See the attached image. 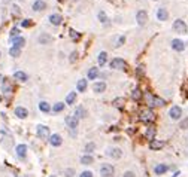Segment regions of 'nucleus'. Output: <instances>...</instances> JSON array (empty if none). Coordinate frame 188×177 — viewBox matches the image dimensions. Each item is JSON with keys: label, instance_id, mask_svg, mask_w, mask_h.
Returning <instances> with one entry per match:
<instances>
[{"label": "nucleus", "instance_id": "nucleus-28", "mask_svg": "<svg viewBox=\"0 0 188 177\" xmlns=\"http://www.w3.org/2000/svg\"><path fill=\"white\" fill-rule=\"evenodd\" d=\"M87 86H88V84H87L85 79H81V80H78L76 88H78V91H79V93H84V91L87 89Z\"/></svg>", "mask_w": 188, "mask_h": 177}, {"label": "nucleus", "instance_id": "nucleus-5", "mask_svg": "<svg viewBox=\"0 0 188 177\" xmlns=\"http://www.w3.org/2000/svg\"><path fill=\"white\" fill-rule=\"evenodd\" d=\"M173 30L176 31V33H181V34H184V33H187V24L182 21V19H176L175 23H173Z\"/></svg>", "mask_w": 188, "mask_h": 177}, {"label": "nucleus", "instance_id": "nucleus-26", "mask_svg": "<svg viewBox=\"0 0 188 177\" xmlns=\"http://www.w3.org/2000/svg\"><path fill=\"white\" fill-rule=\"evenodd\" d=\"M76 101V93L75 91H70V94H67V97H66V104H73Z\"/></svg>", "mask_w": 188, "mask_h": 177}, {"label": "nucleus", "instance_id": "nucleus-53", "mask_svg": "<svg viewBox=\"0 0 188 177\" xmlns=\"http://www.w3.org/2000/svg\"><path fill=\"white\" fill-rule=\"evenodd\" d=\"M49 177H55V176H49Z\"/></svg>", "mask_w": 188, "mask_h": 177}, {"label": "nucleus", "instance_id": "nucleus-3", "mask_svg": "<svg viewBox=\"0 0 188 177\" xmlns=\"http://www.w3.org/2000/svg\"><path fill=\"white\" fill-rule=\"evenodd\" d=\"M36 134H37L39 138L46 140V138H49V128L45 125H37L36 126Z\"/></svg>", "mask_w": 188, "mask_h": 177}, {"label": "nucleus", "instance_id": "nucleus-42", "mask_svg": "<svg viewBox=\"0 0 188 177\" xmlns=\"http://www.w3.org/2000/svg\"><path fill=\"white\" fill-rule=\"evenodd\" d=\"M179 128H181V130H187V128H188V118H185L184 121H181Z\"/></svg>", "mask_w": 188, "mask_h": 177}, {"label": "nucleus", "instance_id": "nucleus-29", "mask_svg": "<svg viewBox=\"0 0 188 177\" xmlns=\"http://www.w3.org/2000/svg\"><path fill=\"white\" fill-rule=\"evenodd\" d=\"M94 158L91 155H84V156H81V164H84V165H90V164H93Z\"/></svg>", "mask_w": 188, "mask_h": 177}, {"label": "nucleus", "instance_id": "nucleus-32", "mask_svg": "<svg viewBox=\"0 0 188 177\" xmlns=\"http://www.w3.org/2000/svg\"><path fill=\"white\" fill-rule=\"evenodd\" d=\"M124 103H126V100H124L122 97H118V98H115V100L112 101L113 107H118V109H121V107L124 106Z\"/></svg>", "mask_w": 188, "mask_h": 177}, {"label": "nucleus", "instance_id": "nucleus-30", "mask_svg": "<svg viewBox=\"0 0 188 177\" xmlns=\"http://www.w3.org/2000/svg\"><path fill=\"white\" fill-rule=\"evenodd\" d=\"M145 101H146V106H148V107H152V106H154V95L149 94V93H146L145 94Z\"/></svg>", "mask_w": 188, "mask_h": 177}, {"label": "nucleus", "instance_id": "nucleus-16", "mask_svg": "<svg viewBox=\"0 0 188 177\" xmlns=\"http://www.w3.org/2000/svg\"><path fill=\"white\" fill-rule=\"evenodd\" d=\"M15 116L19 119H24L28 116V112H27L26 107H21V106H18L17 109H15Z\"/></svg>", "mask_w": 188, "mask_h": 177}, {"label": "nucleus", "instance_id": "nucleus-4", "mask_svg": "<svg viewBox=\"0 0 188 177\" xmlns=\"http://www.w3.org/2000/svg\"><path fill=\"white\" fill-rule=\"evenodd\" d=\"M115 173V168L112 167L111 164H103L100 167V176L102 177H112Z\"/></svg>", "mask_w": 188, "mask_h": 177}, {"label": "nucleus", "instance_id": "nucleus-10", "mask_svg": "<svg viewBox=\"0 0 188 177\" xmlns=\"http://www.w3.org/2000/svg\"><path fill=\"white\" fill-rule=\"evenodd\" d=\"M136 21L139 25H145L146 21H148V14H146L145 10H139L136 15Z\"/></svg>", "mask_w": 188, "mask_h": 177}, {"label": "nucleus", "instance_id": "nucleus-21", "mask_svg": "<svg viewBox=\"0 0 188 177\" xmlns=\"http://www.w3.org/2000/svg\"><path fill=\"white\" fill-rule=\"evenodd\" d=\"M99 75H100V72H99L97 67H91L88 70V79H90V80H96V79L99 77Z\"/></svg>", "mask_w": 188, "mask_h": 177}, {"label": "nucleus", "instance_id": "nucleus-43", "mask_svg": "<svg viewBox=\"0 0 188 177\" xmlns=\"http://www.w3.org/2000/svg\"><path fill=\"white\" fill-rule=\"evenodd\" d=\"M99 19H100V23H103V24H105V23L108 21V17H106V14H105V12H99Z\"/></svg>", "mask_w": 188, "mask_h": 177}, {"label": "nucleus", "instance_id": "nucleus-47", "mask_svg": "<svg viewBox=\"0 0 188 177\" xmlns=\"http://www.w3.org/2000/svg\"><path fill=\"white\" fill-rule=\"evenodd\" d=\"M79 177H93V173L87 170V171H82V173H81V176H79Z\"/></svg>", "mask_w": 188, "mask_h": 177}, {"label": "nucleus", "instance_id": "nucleus-50", "mask_svg": "<svg viewBox=\"0 0 188 177\" xmlns=\"http://www.w3.org/2000/svg\"><path fill=\"white\" fill-rule=\"evenodd\" d=\"M12 9H14V14H17V15L19 14V8H18L17 5H14V6H12Z\"/></svg>", "mask_w": 188, "mask_h": 177}, {"label": "nucleus", "instance_id": "nucleus-17", "mask_svg": "<svg viewBox=\"0 0 188 177\" xmlns=\"http://www.w3.org/2000/svg\"><path fill=\"white\" fill-rule=\"evenodd\" d=\"M167 170H169V167H167L166 164H158V165H155L154 167V173L157 174V176H161V174H164V173H167Z\"/></svg>", "mask_w": 188, "mask_h": 177}, {"label": "nucleus", "instance_id": "nucleus-37", "mask_svg": "<svg viewBox=\"0 0 188 177\" xmlns=\"http://www.w3.org/2000/svg\"><path fill=\"white\" fill-rule=\"evenodd\" d=\"M9 54H11V57H19L21 49H19V48H15V46H12V48L9 49Z\"/></svg>", "mask_w": 188, "mask_h": 177}, {"label": "nucleus", "instance_id": "nucleus-31", "mask_svg": "<svg viewBox=\"0 0 188 177\" xmlns=\"http://www.w3.org/2000/svg\"><path fill=\"white\" fill-rule=\"evenodd\" d=\"M39 109H41V112H43V113H48V112L51 110V106H49L46 101H41V103H39Z\"/></svg>", "mask_w": 188, "mask_h": 177}, {"label": "nucleus", "instance_id": "nucleus-18", "mask_svg": "<svg viewBox=\"0 0 188 177\" xmlns=\"http://www.w3.org/2000/svg\"><path fill=\"white\" fill-rule=\"evenodd\" d=\"M163 147H164V142L163 140H152L149 143V149H152V150H160Z\"/></svg>", "mask_w": 188, "mask_h": 177}, {"label": "nucleus", "instance_id": "nucleus-52", "mask_svg": "<svg viewBox=\"0 0 188 177\" xmlns=\"http://www.w3.org/2000/svg\"><path fill=\"white\" fill-rule=\"evenodd\" d=\"M2 80H3V76L0 75V82H2Z\"/></svg>", "mask_w": 188, "mask_h": 177}, {"label": "nucleus", "instance_id": "nucleus-35", "mask_svg": "<svg viewBox=\"0 0 188 177\" xmlns=\"http://www.w3.org/2000/svg\"><path fill=\"white\" fill-rule=\"evenodd\" d=\"M52 40V37L49 36V34H41V37H39V42L41 43H49Z\"/></svg>", "mask_w": 188, "mask_h": 177}, {"label": "nucleus", "instance_id": "nucleus-6", "mask_svg": "<svg viewBox=\"0 0 188 177\" xmlns=\"http://www.w3.org/2000/svg\"><path fill=\"white\" fill-rule=\"evenodd\" d=\"M111 68H120V70H126L127 68V63L124 61L122 58H115L111 61Z\"/></svg>", "mask_w": 188, "mask_h": 177}, {"label": "nucleus", "instance_id": "nucleus-22", "mask_svg": "<svg viewBox=\"0 0 188 177\" xmlns=\"http://www.w3.org/2000/svg\"><path fill=\"white\" fill-rule=\"evenodd\" d=\"M14 77H15L17 80H19V82H26L27 79H28V76H27V73H24V72H21V70H18V72H15V73H14Z\"/></svg>", "mask_w": 188, "mask_h": 177}, {"label": "nucleus", "instance_id": "nucleus-39", "mask_svg": "<svg viewBox=\"0 0 188 177\" xmlns=\"http://www.w3.org/2000/svg\"><path fill=\"white\" fill-rule=\"evenodd\" d=\"M143 72H145V67H143V66H137V68H136V76H137V77L143 76Z\"/></svg>", "mask_w": 188, "mask_h": 177}, {"label": "nucleus", "instance_id": "nucleus-49", "mask_svg": "<svg viewBox=\"0 0 188 177\" xmlns=\"http://www.w3.org/2000/svg\"><path fill=\"white\" fill-rule=\"evenodd\" d=\"M124 177H136V174H135L133 171H126V173H124Z\"/></svg>", "mask_w": 188, "mask_h": 177}, {"label": "nucleus", "instance_id": "nucleus-48", "mask_svg": "<svg viewBox=\"0 0 188 177\" xmlns=\"http://www.w3.org/2000/svg\"><path fill=\"white\" fill-rule=\"evenodd\" d=\"M124 42H126V37H124V36H121L120 39L117 40V45H115V46H121V45H122Z\"/></svg>", "mask_w": 188, "mask_h": 177}, {"label": "nucleus", "instance_id": "nucleus-33", "mask_svg": "<svg viewBox=\"0 0 188 177\" xmlns=\"http://www.w3.org/2000/svg\"><path fill=\"white\" fill-rule=\"evenodd\" d=\"M63 109H64V103L58 101V103H55V104H54L52 112H54V113H60V112H63Z\"/></svg>", "mask_w": 188, "mask_h": 177}, {"label": "nucleus", "instance_id": "nucleus-44", "mask_svg": "<svg viewBox=\"0 0 188 177\" xmlns=\"http://www.w3.org/2000/svg\"><path fill=\"white\" fill-rule=\"evenodd\" d=\"M69 34H70V37H72L73 40H78V39H79V34H78L75 30H70V31H69Z\"/></svg>", "mask_w": 188, "mask_h": 177}, {"label": "nucleus", "instance_id": "nucleus-23", "mask_svg": "<svg viewBox=\"0 0 188 177\" xmlns=\"http://www.w3.org/2000/svg\"><path fill=\"white\" fill-rule=\"evenodd\" d=\"M24 43H26V40H24V37H21V36L12 39V45H14L15 48H19V49H21V48L24 46Z\"/></svg>", "mask_w": 188, "mask_h": 177}, {"label": "nucleus", "instance_id": "nucleus-27", "mask_svg": "<svg viewBox=\"0 0 188 177\" xmlns=\"http://www.w3.org/2000/svg\"><path fill=\"white\" fill-rule=\"evenodd\" d=\"M131 98H133L135 101L142 100V91H140L139 88H135V89L131 91Z\"/></svg>", "mask_w": 188, "mask_h": 177}, {"label": "nucleus", "instance_id": "nucleus-54", "mask_svg": "<svg viewBox=\"0 0 188 177\" xmlns=\"http://www.w3.org/2000/svg\"><path fill=\"white\" fill-rule=\"evenodd\" d=\"M17 177H19V176H17Z\"/></svg>", "mask_w": 188, "mask_h": 177}, {"label": "nucleus", "instance_id": "nucleus-34", "mask_svg": "<svg viewBox=\"0 0 188 177\" xmlns=\"http://www.w3.org/2000/svg\"><path fill=\"white\" fill-rule=\"evenodd\" d=\"M106 60H108V54L103 51L99 54V66H105L106 64Z\"/></svg>", "mask_w": 188, "mask_h": 177}, {"label": "nucleus", "instance_id": "nucleus-9", "mask_svg": "<svg viewBox=\"0 0 188 177\" xmlns=\"http://www.w3.org/2000/svg\"><path fill=\"white\" fill-rule=\"evenodd\" d=\"M106 91V82H102V80H99V82H94L93 85V93L96 94H102Z\"/></svg>", "mask_w": 188, "mask_h": 177}, {"label": "nucleus", "instance_id": "nucleus-20", "mask_svg": "<svg viewBox=\"0 0 188 177\" xmlns=\"http://www.w3.org/2000/svg\"><path fill=\"white\" fill-rule=\"evenodd\" d=\"M157 18H158L160 21H166V19L169 18V12L164 8H158V10H157Z\"/></svg>", "mask_w": 188, "mask_h": 177}, {"label": "nucleus", "instance_id": "nucleus-7", "mask_svg": "<svg viewBox=\"0 0 188 177\" xmlns=\"http://www.w3.org/2000/svg\"><path fill=\"white\" fill-rule=\"evenodd\" d=\"M169 116H170V119H173V121L181 119V116H182V109H181L179 106H173V107L169 110Z\"/></svg>", "mask_w": 188, "mask_h": 177}, {"label": "nucleus", "instance_id": "nucleus-24", "mask_svg": "<svg viewBox=\"0 0 188 177\" xmlns=\"http://www.w3.org/2000/svg\"><path fill=\"white\" fill-rule=\"evenodd\" d=\"M49 21H51L52 25H60L61 21H63V18H61V15H58V14H52L51 17H49Z\"/></svg>", "mask_w": 188, "mask_h": 177}, {"label": "nucleus", "instance_id": "nucleus-38", "mask_svg": "<svg viewBox=\"0 0 188 177\" xmlns=\"http://www.w3.org/2000/svg\"><path fill=\"white\" fill-rule=\"evenodd\" d=\"M164 104H166V101L163 100V98L157 97V95H154V106H158V107H161V106H164Z\"/></svg>", "mask_w": 188, "mask_h": 177}, {"label": "nucleus", "instance_id": "nucleus-25", "mask_svg": "<svg viewBox=\"0 0 188 177\" xmlns=\"http://www.w3.org/2000/svg\"><path fill=\"white\" fill-rule=\"evenodd\" d=\"M75 116H76L78 119L85 118V116H87V110H85V107H82V106H78V107H76V112H75Z\"/></svg>", "mask_w": 188, "mask_h": 177}, {"label": "nucleus", "instance_id": "nucleus-1", "mask_svg": "<svg viewBox=\"0 0 188 177\" xmlns=\"http://www.w3.org/2000/svg\"><path fill=\"white\" fill-rule=\"evenodd\" d=\"M66 124L69 126V134L72 135V137H76V130H78V125H79V119L75 115H69V116H66Z\"/></svg>", "mask_w": 188, "mask_h": 177}, {"label": "nucleus", "instance_id": "nucleus-46", "mask_svg": "<svg viewBox=\"0 0 188 177\" xmlns=\"http://www.w3.org/2000/svg\"><path fill=\"white\" fill-rule=\"evenodd\" d=\"M21 25H23L24 28H27V27L32 25V21H30V19H24V21H21Z\"/></svg>", "mask_w": 188, "mask_h": 177}, {"label": "nucleus", "instance_id": "nucleus-14", "mask_svg": "<svg viewBox=\"0 0 188 177\" xmlns=\"http://www.w3.org/2000/svg\"><path fill=\"white\" fill-rule=\"evenodd\" d=\"M32 8H33V10H36V12H41L43 9H46V3H45L43 0H34Z\"/></svg>", "mask_w": 188, "mask_h": 177}, {"label": "nucleus", "instance_id": "nucleus-41", "mask_svg": "<svg viewBox=\"0 0 188 177\" xmlns=\"http://www.w3.org/2000/svg\"><path fill=\"white\" fill-rule=\"evenodd\" d=\"M9 34H11V39H15V37H18V36H19V30H18V28H12Z\"/></svg>", "mask_w": 188, "mask_h": 177}, {"label": "nucleus", "instance_id": "nucleus-36", "mask_svg": "<svg viewBox=\"0 0 188 177\" xmlns=\"http://www.w3.org/2000/svg\"><path fill=\"white\" fill-rule=\"evenodd\" d=\"M94 149H96V144L88 143L85 147H84V152H85V155H91V152H94Z\"/></svg>", "mask_w": 188, "mask_h": 177}, {"label": "nucleus", "instance_id": "nucleus-19", "mask_svg": "<svg viewBox=\"0 0 188 177\" xmlns=\"http://www.w3.org/2000/svg\"><path fill=\"white\" fill-rule=\"evenodd\" d=\"M155 134H157L155 128L154 126H149V128L146 130V133H145V138L146 140H149V143H151L152 140H155Z\"/></svg>", "mask_w": 188, "mask_h": 177}, {"label": "nucleus", "instance_id": "nucleus-45", "mask_svg": "<svg viewBox=\"0 0 188 177\" xmlns=\"http://www.w3.org/2000/svg\"><path fill=\"white\" fill-rule=\"evenodd\" d=\"M76 58H78V52H76V51H73V52L70 54V63H75Z\"/></svg>", "mask_w": 188, "mask_h": 177}, {"label": "nucleus", "instance_id": "nucleus-15", "mask_svg": "<svg viewBox=\"0 0 188 177\" xmlns=\"http://www.w3.org/2000/svg\"><path fill=\"white\" fill-rule=\"evenodd\" d=\"M3 82V85H2V93H5V94H11L12 93V84H11V80H8V79H3L2 80Z\"/></svg>", "mask_w": 188, "mask_h": 177}, {"label": "nucleus", "instance_id": "nucleus-13", "mask_svg": "<svg viewBox=\"0 0 188 177\" xmlns=\"http://www.w3.org/2000/svg\"><path fill=\"white\" fill-rule=\"evenodd\" d=\"M49 143L52 144V146H61V143H63V138H61L60 134H52L49 135Z\"/></svg>", "mask_w": 188, "mask_h": 177}, {"label": "nucleus", "instance_id": "nucleus-8", "mask_svg": "<svg viewBox=\"0 0 188 177\" xmlns=\"http://www.w3.org/2000/svg\"><path fill=\"white\" fill-rule=\"evenodd\" d=\"M106 155L111 156V158H113V159H120L121 156H122V150L118 149V147H111L109 150L106 152Z\"/></svg>", "mask_w": 188, "mask_h": 177}, {"label": "nucleus", "instance_id": "nucleus-51", "mask_svg": "<svg viewBox=\"0 0 188 177\" xmlns=\"http://www.w3.org/2000/svg\"><path fill=\"white\" fill-rule=\"evenodd\" d=\"M135 131H136L135 128H128V130H127V133H128V134H135Z\"/></svg>", "mask_w": 188, "mask_h": 177}, {"label": "nucleus", "instance_id": "nucleus-2", "mask_svg": "<svg viewBox=\"0 0 188 177\" xmlns=\"http://www.w3.org/2000/svg\"><path fill=\"white\" fill-rule=\"evenodd\" d=\"M140 121L142 122H145V124H151V122H154L155 121V115H154V112L149 109H143L142 112H140Z\"/></svg>", "mask_w": 188, "mask_h": 177}, {"label": "nucleus", "instance_id": "nucleus-12", "mask_svg": "<svg viewBox=\"0 0 188 177\" xmlns=\"http://www.w3.org/2000/svg\"><path fill=\"white\" fill-rule=\"evenodd\" d=\"M172 48L175 51H178V52H182V51L185 49V45H184V42L181 39H173L172 40Z\"/></svg>", "mask_w": 188, "mask_h": 177}, {"label": "nucleus", "instance_id": "nucleus-11", "mask_svg": "<svg viewBox=\"0 0 188 177\" xmlns=\"http://www.w3.org/2000/svg\"><path fill=\"white\" fill-rule=\"evenodd\" d=\"M17 156L19 159H26V156H27V146L26 144H18L17 146Z\"/></svg>", "mask_w": 188, "mask_h": 177}, {"label": "nucleus", "instance_id": "nucleus-40", "mask_svg": "<svg viewBox=\"0 0 188 177\" xmlns=\"http://www.w3.org/2000/svg\"><path fill=\"white\" fill-rule=\"evenodd\" d=\"M64 176L66 177H73L75 176V170L73 168H66L64 170Z\"/></svg>", "mask_w": 188, "mask_h": 177}]
</instances>
